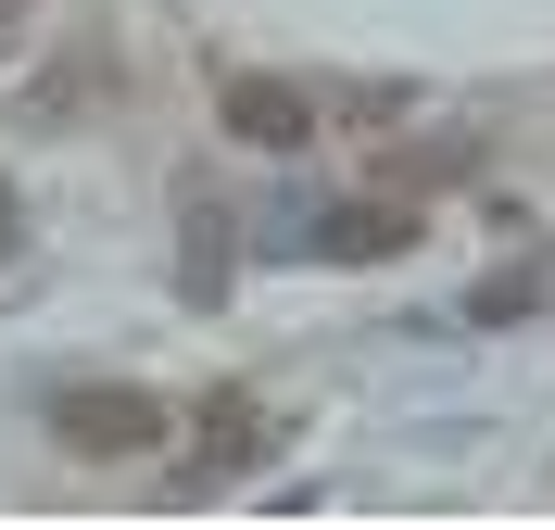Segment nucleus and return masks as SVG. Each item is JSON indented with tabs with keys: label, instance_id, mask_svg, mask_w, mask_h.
<instances>
[{
	"label": "nucleus",
	"instance_id": "1",
	"mask_svg": "<svg viewBox=\"0 0 555 530\" xmlns=\"http://www.w3.org/2000/svg\"><path fill=\"white\" fill-rule=\"evenodd\" d=\"M51 442H64V455H89V467H127V455H152V442H165V404H152V391H64V404H51Z\"/></svg>",
	"mask_w": 555,
	"mask_h": 530
},
{
	"label": "nucleus",
	"instance_id": "2",
	"mask_svg": "<svg viewBox=\"0 0 555 530\" xmlns=\"http://www.w3.org/2000/svg\"><path fill=\"white\" fill-rule=\"evenodd\" d=\"M215 114H228V140H253V152H304L315 140V102L291 89V76H228Z\"/></svg>",
	"mask_w": 555,
	"mask_h": 530
},
{
	"label": "nucleus",
	"instance_id": "3",
	"mask_svg": "<svg viewBox=\"0 0 555 530\" xmlns=\"http://www.w3.org/2000/svg\"><path fill=\"white\" fill-rule=\"evenodd\" d=\"M404 241H416L404 203H328V215H304V253H328V266H391Z\"/></svg>",
	"mask_w": 555,
	"mask_h": 530
},
{
	"label": "nucleus",
	"instance_id": "4",
	"mask_svg": "<svg viewBox=\"0 0 555 530\" xmlns=\"http://www.w3.org/2000/svg\"><path fill=\"white\" fill-rule=\"evenodd\" d=\"M228 279H241V241H228V215L190 190V241H177V290L190 303H228Z\"/></svg>",
	"mask_w": 555,
	"mask_h": 530
},
{
	"label": "nucleus",
	"instance_id": "5",
	"mask_svg": "<svg viewBox=\"0 0 555 530\" xmlns=\"http://www.w3.org/2000/svg\"><path fill=\"white\" fill-rule=\"evenodd\" d=\"M266 455V417H253V391H215L203 404V480H228V467Z\"/></svg>",
	"mask_w": 555,
	"mask_h": 530
},
{
	"label": "nucleus",
	"instance_id": "6",
	"mask_svg": "<svg viewBox=\"0 0 555 530\" xmlns=\"http://www.w3.org/2000/svg\"><path fill=\"white\" fill-rule=\"evenodd\" d=\"M543 303H555V266H505V279H480V290H467V316H480V328L543 316Z\"/></svg>",
	"mask_w": 555,
	"mask_h": 530
},
{
	"label": "nucleus",
	"instance_id": "7",
	"mask_svg": "<svg viewBox=\"0 0 555 530\" xmlns=\"http://www.w3.org/2000/svg\"><path fill=\"white\" fill-rule=\"evenodd\" d=\"M0 253H13V190H0Z\"/></svg>",
	"mask_w": 555,
	"mask_h": 530
}]
</instances>
